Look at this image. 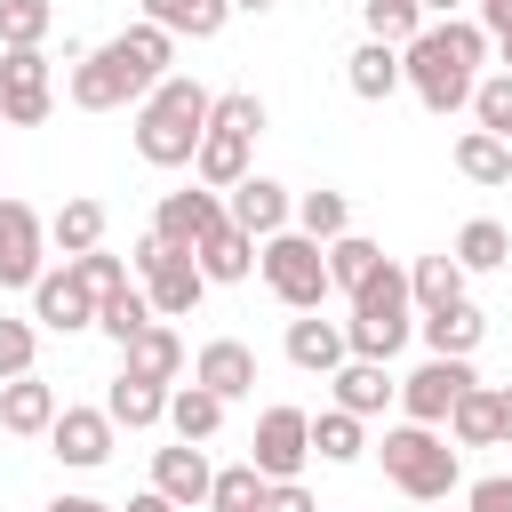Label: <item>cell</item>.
<instances>
[{"instance_id":"cell-1","label":"cell","mask_w":512,"mask_h":512,"mask_svg":"<svg viewBox=\"0 0 512 512\" xmlns=\"http://www.w3.org/2000/svg\"><path fill=\"white\" fill-rule=\"evenodd\" d=\"M176 72V40L160 32V24H128V32H112L104 48H88V56H72V104L80 112H136L160 80Z\"/></svg>"},{"instance_id":"cell-2","label":"cell","mask_w":512,"mask_h":512,"mask_svg":"<svg viewBox=\"0 0 512 512\" xmlns=\"http://www.w3.org/2000/svg\"><path fill=\"white\" fill-rule=\"evenodd\" d=\"M496 56V40L480 32V16H432L408 48H400V64H408V88H416V104L432 112V120H448V112H464L472 104V88H480V64Z\"/></svg>"},{"instance_id":"cell-3","label":"cell","mask_w":512,"mask_h":512,"mask_svg":"<svg viewBox=\"0 0 512 512\" xmlns=\"http://www.w3.org/2000/svg\"><path fill=\"white\" fill-rule=\"evenodd\" d=\"M208 112H216V96H208L200 80L168 72V80L136 104V120H128L144 168H192V152H200V136H208Z\"/></svg>"},{"instance_id":"cell-4","label":"cell","mask_w":512,"mask_h":512,"mask_svg":"<svg viewBox=\"0 0 512 512\" xmlns=\"http://www.w3.org/2000/svg\"><path fill=\"white\" fill-rule=\"evenodd\" d=\"M416 336V296H408V272L384 256V272L368 280V288H352V320H344V344H352V360H384L392 368V352Z\"/></svg>"},{"instance_id":"cell-5","label":"cell","mask_w":512,"mask_h":512,"mask_svg":"<svg viewBox=\"0 0 512 512\" xmlns=\"http://www.w3.org/2000/svg\"><path fill=\"white\" fill-rule=\"evenodd\" d=\"M376 456H384V480L408 496V504H448V488L464 480L456 472V448H448V432H432V424H392L384 440H376Z\"/></svg>"},{"instance_id":"cell-6","label":"cell","mask_w":512,"mask_h":512,"mask_svg":"<svg viewBox=\"0 0 512 512\" xmlns=\"http://www.w3.org/2000/svg\"><path fill=\"white\" fill-rule=\"evenodd\" d=\"M256 272H264V288L288 304V312H320L336 288H328V248L320 240H304L296 224L288 232H272L264 248H256Z\"/></svg>"},{"instance_id":"cell-7","label":"cell","mask_w":512,"mask_h":512,"mask_svg":"<svg viewBox=\"0 0 512 512\" xmlns=\"http://www.w3.org/2000/svg\"><path fill=\"white\" fill-rule=\"evenodd\" d=\"M128 272L144 280V296H152V312H160V320H184V312H200V296H208V272L192 264V248H168L160 232H144V240H136Z\"/></svg>"},{"instance_id":"cell-8","label":"cell","mask_w":512,"mask_h":512,"mask_svg":"<svg viewBox=\"0 0 512 512\" xmlns=\"http://www.w3.org/2000/svg\"><path fill=\"white\" fill-rule=\"evenodd\" d=\"M40 272H48V216L32 200L0 192V288H24L32 296Z\"/></svg>"},{"instance_id":"cell-9","label":"cell","mask_w":512,"mask_h":512,"mask_svg":"<svg viewBox=\"0 0 512 512\" xmlns=\"http://www.w3.org/2000/svg\"><path fill=\"white\" fill-rule=\"evenodd\" d=\"M248 464L264 472V480H304V464H312V416L304 408H264L256 416V440H248Z\"/></svg>"},{"instance_id":"cell-10","label":"cell","mask_w":512,"mask_h":512,"mask_svg":"<svg viewBox=\"0 0 512 512\" xmlns=\"http://www.w3.org/2000/svg\"><path fill=\"white\" fill-rule=\"evenodd\" d=\"M472 384H480V376H472V360H432V352H424V368H408V376H400V416L440 432V424H448V408H456Z\"/></svg>"},{"instance_id":"cell-11","label":"cell","mask_w":512,"mask_h":512,"mask_svg":"<svg viewBox=\"0 0 512 512\" xmlns=\"http://www.w3.org/2000/svg\"><path fill=\"white\" fill-rule=\"evenodd\" d=\"M48 104H56L48 56H40V48H0V120H8V128H40Z\"/></svg>"},{"instance_id":"cell-12","label":"cell","mask_w":512,"mask_h":512,"mask_svg":"<svg viewBox=\"0 0 512 512\" xmlns=\"http://www.w3.org/2000/svg\"><path fill=\"white\" fill-rule=\"evenodd\" d=\"M232 224V208H224V192H208V184H184V192H168L160 208H152V232L168 240V248H200L208 232H224Z\"/></svg>"},{"instance_id":"cell-13","label":"cell","mask_w":512,"mask_h":512,"mask_svg":"<svg viewBox=\"0 0 512 512\" xmlns=\"http://www.w3.org/2000/svg\"><path fill=\"white\" fill-rule=\"evenodd\" d=\"M32 328H48V336L96 328V296H88V280H80L72 264H48V272H40V288H32Z\"/></svg>"},{"instance_id":"cell-14","label":"cell","mask_w":512,"mask_h":512,"mask_svg":"<svg viewBox=\"0 0 512 512\" xmlns=\"http://www.w3.org/2000/svg\"><path fill=\"white\" fill-rule=\"evenodd\" d=\"M224 208H232V224H240L256 248H264L272 232H288V224H296V192H288V184H272V176L232 184V192H224Z\"/></svg>"},{"instance_id":"cell-15","label":"cell","mask_w":512,"mask_h":512,"mask_svg":"<svg viewBox=\"0 0 512 512\" xmlns=\"http://www.w3.org/2000/svg\"><path fill=\"white\" fill-rule=\"evenodd\" d=\"M152 488H160L176 512H200V504H208V488H216V464H208V448H192V440H176V448H152Z\"/></svg>"},{"instance_id":"cell-16","label":"cell","mask_w":512,"mask_h":512,"mask_svg":"<svg viewBox=\"0 0 512 512\" xmlns=\"http://www.w3.org/2000/svg\"><path fill=\"white\" fill-rule=\"evenodd\" d=\"M112 432H120V424H112L104 408H64L56 432H48V456L72 464V472H96V464L112 456Z\"/></svg>"},{"instance_id":"cell-17","label":"cell","mask_w":512,"mask_h":512,"mask_svg":"<svg viewBox=\"0 0 512 512\" xmlns=\"http://www.w3.org/2000/svg\"><path fill=\"white\" fill-rule=\"evenodd\" d=\"M248 152H256V136L216 128V112H208V136H200V152H192V184H208V192L248 184V176H256V168H248Z\"/></svg>"},{"instance_id":"cell-18","label":"cell","mask_w":512,"mask_h":512,"mask_svg":"<svg viewBox=\"0 0 512 512\" xmlns=\"http://www.w3.org/2000/svg\"><path fill=\"white\" fill-rule=\"evenodd\" d=\"M280 352H288V368H304V376H336V368L352 360V344H344V320H320V312H296Z\"/></svg>"},{"instance_id":"cell-19","label":"cell","mask_w":512,"mask_h":512,"mask_svg":"<svg viewBox=\"0 0 512 512\" xmlns=\"http://www.w3.org/2000/svg\"><path fill=\"white\" fill-rule=\"evenodd\" d=\"M192 384H208L216 400H248V392H256V352H248L240 336H208V344L192 352Z\"/></svg>"},{"instance_id":"cell-20","label":"cell","mask_w":512,"mask_h":512,"mask_svg":"<svg viewBox=\"0 0 512 512\" xmlns=\"http://www.w3.org/2000/svg\"><path fill=\"white\" fill-rule=\"evenodd\" d=\"M56 416H64V400H56L48 376H16V384H0V432H16V440H48Z\"/></svg>"},{"instance_id":"cell-21","label":"cell","mask_w":512,"mask_h":512,"mask_svg":"<svg viewBox=\"0 0 512 512\" xmlns=\"http://www.w3.org/2000/svg\"><path fill=\"white\" fill-rule=\"evenodd\" d=\"M416 336H424V352H432V360H472V352H480V336H488V312L464 296V304H448V312H424V320H416Z\"/></svg>"},{"instance_id":"cell-22","label":"cell","mask_w":512,"mask_h":512,"mask_svg":"<svg viewBox=\"0 0 512 512\" xmlns=\"http://www.w3.org/2000/svg\"><path fill=\"white\" fill-rule=\"evenodd\" d=\"M344 88H352L360 104H384V96H400V88H408V64H400V48H384V40H360V48L344 56Z\"/></svg>"},{"instance_id":"cell-23","label":"cell","mask_w":512,"mask_h":512,"mask_svg":"<svg viewBox=\"0 0 512 512\" xmlns=\"http://www.w3.org/2000/svg\"><path fill=\"white\" fill-rule=\"evenodd\" d=\"M328 384H336V408H344V416H360V424H368V416H384V400H400V384L384 376V360H344Z\"/></svg>"},{"instance_id":"cell-24","label":"cell","mask_w":512,"mask_h":512,"mask_svg":"<svg viewBox=\"0 0 512 512\" xmlns=\"http://www.w3.org/2000/svg\"><path fill=\"white\" fill-rule=\"evenodd\" d=\"M168 392L176 384H144V376H112V392H104V416L112 424H128V432H152V424H168Z\"/></svg>"},{"instance_id":"cell-25","label":"cell","mask_w":512,"mask_h":512,"mask_svg":"<svg viewBox=\"0 0 512 512\" xmlns=\"http://www.w3.org/2000/svg\"><path fill=\"white\" fill-rule=\"evenodd\" d=\"M144 24H160L168 40H216L232 24V0H144Z\"/></svg>"},{"instance_id":"cell-26","label":"cell","mask_w":512,"mask_h":512,"mask_svg":"<svg viewBox=\"0 0 512 512\" xmlns=\"http://www.w3.org/2000/svg\"><path fill=\"white\" fill-rule=\"evenodd\" d=\"M120 368H128V376H144V384H176V376H184V336H176L168 320H152V328L120 352Z\"/></svg>"},{"instance_id":"cell-27","label":"cell","mask_w":512,"mask_h":512,"mask_svg":"<svg viewBox=\"0 0 512 512\" xmlns=\"http://www.w3.org/2000/svg\"><path fill=\"white\" fill-rule=\"evenodd\" d=\"M192 264L208 272V288H232V280H248V272H256V240H248L240 224H224V232H208V240L192 248Z\"/></svg>"},{"instance_id":"cell-28","label":"cell","mask_w":512,"mask_h":512,"mask_svg":"<svg viewBox=\"0 0 512 512\" xmlns=\"http://www.w3.org/2000/svg\"><path fill=\"white\" fill-rule=\"evenodd\" d=\"M464 280H472V272H464L456 256H416V264H408L416 320H424V312H448V304H464Z\"/></svg>"},{"instance_id":"cell-29","label":"cell","mask_w":512,"mask_h":512,"mask_svg":"<svg viewBox=\"0 0 512 512\" xmlns=\"http://www.w3.org/2000/svg\"><path fill=\"white\" fill-rule=\"evenodd\" d=\"M224 408H232V400H216L208 384H176V392H168V432L200 448V440H216V432H224Z\"/></svg>"},{"instance_id":"cell-30","label":"cell","mask_w":512,"mask_h":512,"mask_svg":"<svg viewBox=\"0 0 512 512\" xmlns=\"http://www.w3.org/2000/svg\"><path fill=\"white\" fill-rule=\"evenodd\" d=\"M456 176L464 184H512V144L488 136V128H464L456 136Z\"/></svg>"},{"instance_id":"cell-31","label":"cell","mask_w":512,"mask_h":512,"mask_svg":"<svg viewBox=\"0 0 512 512\" xmlns=\"http://www.w3.org/2000/svg\"><path fill=\"white\" fill-rule=\"evenodd\" d=\"M48 248H64V264L88 256V248H104V200H64L48 216Z\"/></svg>"},{"instance_id":"cell-32","label":"cell","mask_w":512,"mask_h":512,"mask_svg":"<svg viewBox=\"0 0 512 512\" xmlns=\"http://www.w3.org/2000/svg\"><path fill=\"white\" fill-rule=\"evenodd\" d=\"M376 272H384V248H376L368 232H344V240H328V288H344V296H352V288H368Z\"/></svg>"},{"instance_id":"cell-33","label":"cell","mask_w":512,"mask_h":512,"mask_svg":"<svg viewBox=\"0 0 512 512\" xmlns=\"http://www.w3.org/2000/svg\"><path fill=\"white\" fill-rule=\"evenodd\" d=\"M296 232H304V240H320V248H328V240H344V232H352V200H344V192H328V184H320V192H296Z\"/></svg>"},{"instance_id":"cell-34","label":"cell","mask_w":512,"mask_h":512,"mask_svg":"<svg viewBox=\"0 0 512 512\" xmlns=\"http://www.w3.org/2000/svg\"><path fill=\"white\" fill-rule=\"evenodd\" d=\"M464 272H496V264H512V232L496 224V216H472L464 232H456V248H448Z\"/></svg>"},{"instance_id":"cell-35","label":"cell","mask_w":512,"mask_h":512,"mask_svg":"<svg viewBox=\"0 0 512 512\" xmlns=\"http://www.w3.org/2000/svg\"><path fill=\"white\" fill-rule=\"evenodd\" d=\"M152 320H160V312H152V296H144V280H136V288H120V296H104V304H96V328H104V336H112V344H120V352H128V344H136V336H144V328H152Z\"/></svg>"},{"instance_id":"cell-36","label":"cell","mask_w":512,"mask_h":512,"mask_svg":"<svg viewBox=\"0 0 512 512\" xmlns=\"http://www.w3.org/2000/svg\"><path fill=\"white\" fill-rule=\"evenodd\" d=\"M448 440H456V448H496V384H472V392L448 408Z\"/></svg>"},{"instance_id":"cell-37","label":"cell","mask_w":512,"mask_h":512,"mask_svg":"<svg viewBox=\"0 0 512 512\" xmlns=\"http://www.w3.org/2000/svg\"><path fill=\"white\" fill-rule=\"evenodd\" d=\"M312 456H320V464H360V456H368V424L344 416V408L312 416Z\"/></svg>"},{"instance_id":"cell-38","label":"cell","mask_w":512,"mask_h":512,"mask_svg":"<svg viewBox=\"0 0 512 512\" xmlns=\"http://www.w3.org/2000/svg\"><path fill=\"white\" fill-rule=\"evenodd\" d=\"M360 24H368V40H384V48H408L432 16L416 8V0H360Z\"/></svg>"},{"instance_id":"cell-39","label":"cell","mask_w":512,"mask_h":512,"mask_svg":"<svg viewBox=\"0 0 512 512\" xmlns=\"http://www.w3.org/2000/svg\"><path fill=\"white\" fill-rule=\"evenodd\" d=\"M264 488H272V480H264L256 464H224L216 488H208V512H264Z\"/></svg>"},{"instance_id":"cell-40","label":"cell","mask_w":512,"mask_h":512,"mask_svg":"<svg viewBox=\"0 0 512 512\" xmlns=\"http://www.w3.org/2000/svg\"><path fill=\"white\" fill-rule=\"evenodd\" d=\"M48 32H56L48 0H0V48H40Z\"/></svg>"},{"instance_id":"cell-41","label":"cell","mask_w":512,"mask_h":512,"mask_svg":"<svg viewBox=\"0 0 512 512\" xmlns=\"http://www.w3.org/2000/svg\"><path fill=\"white\" fill-rule=\"evenodd\" d=\"M472 120H480L488 136L512 144V72H480V88H472Z\"/></svg>"},{"instance_id":"cell-42","label":"cell","mask_w":512,"mask_h":512,"mask_svg":"<svg viewBox=\"0 0 512 512\" xmlns=\"http://www.w3.org/2000/svg\"><path fill=\"white\" fill-rule=\"evenodd\" d=\"M72 272L88 280V296L104 304V296H120V288H136L128 280V256H112V248H88V256H72Z\"/></svg>"},{"instance_id":"cell-43","label":"cell","mask_w":512,"mask_h":512,"mask_svg":"<svg viewBox=\"0 0 512 512\" xmlns=\"http://www.w3.org/2000/svg\"><path fill=\"white\" fill-rule=\"evenodd\" d=\"M32 360H40V328L32 320H0V384L32 376Z\"/></svg>"},{"instance_id":"cell-44","label":"cell","mask_w":512,"mask_h":512,"mask_svg":"<svg viewBox=\"0 0 512 512\" xmlns=\"http://www.w3.org/2000/svg\"><path fill=\"white\" fill-rule=\"evenodd\" d=\"M216 128L264 136V96H256V88H224V96H216Z\"/></svg>"},{"instance_id":"cell-45","label":"cell","mask_w":512,"mask_h":512,"mask_svg":"<svg viewBox=\"0 0 512 512\" xmlns=\"http://www.w3.org/2000/svg\"><path fill=\"white\" fill-rule=\"evenodd\" d=\"M464 504H472V512H512V472H488V480H472V488H464Z\"/></svg>"},{"instance_id":"cell-46","label":"cell","mask_w":512,"mask_h":512,"mask_svg":"<svg viewBox=\"0 0 512 512\" xmlns=\"http://www.w3.org/2000/svg\"><path fill=\"white\" fill-rule=\"evenodd\" d=\"M264 512H320V496H312L304 480H272V488H264Z\"/></svg>"},{"instance_id":"cell-47","label":"cell","mask_w":512,"mask_h":512,"mask_svg":"<svg viewBox=\"0 0 512 512\" xmlns=\"http://www.w3.org/2000/svg\"><path fill=\"white\" fill-rule=\"evenodd\" d=\"M480 32H488V40L512 32V0H480Z\"/></svg>"},{"instance_id":"cell-48","label":"cell","mask_w":512,"mask_h":512,"mask_svg":"<svg viewBox=\"0 0 512 512\" xmlns=\"http://www.w3.org/2000/svg\"><path fill=\"white\" fill-rule=\"evenodd\" d=\"M496 448H512V384H496Z\"/></svg>"},{"instance_id":"cell-49","label":"cell","mask_w":512,"mask_h":512,"mask_svg":"<svg viewBox=\"0 0 512 512\" xmlns=\"http://www.w3.org/2000/svg\"><path fill=\"white\" fill-rule=\"evenodd\" d=\"M120 512H176V504H168V496H160V488H144V496H128V504H120Z\"/></svg>"},{"instance_id":"cell-50","label":"cell","mask_w":512,"mask_h":512,"mask_svg":"<svg viewBox=\"0 0 512 512\" xmlns=\"http://www.w3.org/2000/svg\"><path fill=\"white\" fill-rule=\"evenodd\" d=\"M48 512H112V504H96V496H48Z\"/></svg>"},{"instance_id":"cell-51","label":"cell","mask_w":512,"mask_h":512,"mask_svg":"<svg viewBox=\"0 0 512 512\" xmlns=\"http://www.w3.org/2000/svg\"><path fill=\"white\" fill-rule=\"evenodd\" d=\"M280 0H232V16H272Z\"/></svg>"},{"instance_id":"cell-52","label":"cell","mask_w":512,"mask_h":512,"mask_svg":"<svg viewBox=\"0 0 512 512\" xmlns=\"http://www.w3.org/2000/svg\"><path fill=\"white\" fill-rule=\"evenodd\" d=\"M496 72H512V32H496Z\"/></svg>"},{"instance_id":"cell-53","label":"cell","mask_w":512,"mask_h":512,"mask_svg":"<svg viewBox=\"0 0 512 512\" xmlns=\"http://www.w3.org/2000/svg\"><path fill=\"white\" fill-rule=\"evenodd\" d=\"M416 8H424V16H456L464 0H416Z\"/></svg>"}]
</instances>
